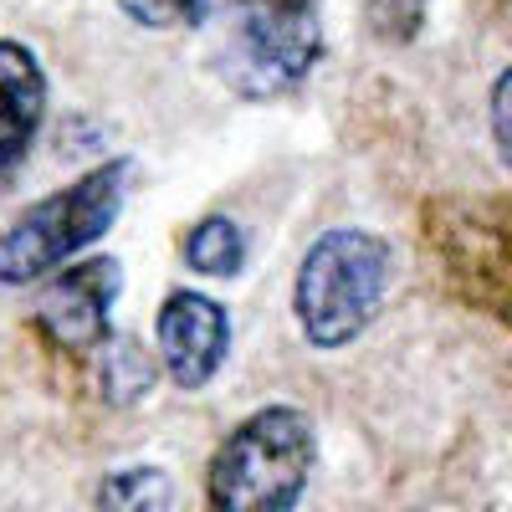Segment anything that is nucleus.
<instances>
[{
	"instance_id": "obj_1",
	"label": "nucleus",
	"mask_w": 512,
	"mask_h": 512,
	"mask_svg": "<svg viewBox=\"0 0 512 512\" xmlns=\"http://www.w3.org/2000/svg\"><path fill=\"white\" fill-rule=\"evenodd\" d=\"M205 67L241 103L297 93L323 62V0H221L205 16Z\"/></svg>"
},
{
	"instance_id": "obj_2",
	"label": "nucleus",
	"mask_w": 512,
	"mask_h": 512,
	"mask_svg": "<svg viewBox=\"0 0 512 512\" xmlns=\"http://www.w3.org/2000/svg\"><path fill=\"white\" fill-rule=\"evenodd\" d=\"M390 241L364 226H328L308 241L292 277V318L313 349L333 354L379 318L390 292Z\"/></svg>"
},
{
	"instance_id": "obj_3",
	"label": "nucleus",
	"mask_w": 512,
	"mask_h": 512,
	"mask_svg": "<svg viewBox=\"0 0 512 512\" xmlns=\"http://www.w3.org/2000/svg\"><path fill=\"white\" fill-rule=\"evenodd\" d=\"M318 466L308 410L262 405L236 420L205 466V502L216 512H287L303 502Z\"/></svg>"
},
{
	"instance_id": "obj_4",
	"label": "nucleus",
	"mask_w": 512,
	"mask_h": 512,
	"mask_svg": "<svg viewBox=\"0 0 512 512\" xmlns=\"http://www.w3.org/2000/svg\"><path fill=\"white\" fill-rule=\"evenodd\" d=\"M128 180L134 164L128 159H103L47 200L26 205L21 216L0 231V287H31L47 282L57 267L77 262L88 246H98L113 221L123 216Z\"/></svg>"
},
{
	"instance_id": "obj_5",
	"label": "nucleus",
	"mask_w": 512,
	"mask_h": 512,
	"mask_svg": "<svg viewBox=\"0 0 512 512\" xmlns=\"http://www.w3.org/2000/svg\"><path fill=\"white\" fill-rule=\"evenodd\" d=\"M123 292V262L113 256H77L57 267L41 287L36 328L67 354H93L113 333V303Z\"/></svg>"
},
{
	"instance_id": "obj_6",
	"label": "nucleus",
	"mask_w": 512,
	"mask_h": 512,
	"mask_svg": "<svg viewBox=\"0 0 512 512\" xmlns=\"http://www.w3.org/2000/svg\"><path fill=\"white\" fill-rule=\"evenodd\" d=\"M154 344H159L164 379L175 384V390L195 395L221 374V364L231 354V313L216 297L175 287V292H164V303H159Z\"/></svg>"
},
{
	"instance_id": "obj_7",
	"label": "nucleus",
	"mask_w": 512,
	"mask_h": 512,
	"mask_svg": "<svg viewBox=\"0 0 512 512\" xmlns=\"http://www.w3.org/2000/svg\"><path fill=\"white\" fill-rule=\"evenodd\" d=\"M47 98H52V82L41 57L26 41H0V185L26 164L31 144L41 139Z\"/></svg>"
},
{
	"instance_id": "obj_8",
	"label": "nucleus",
	"mask_w": 512,
	"mask_h": 512,
	"mask_svg": "<svg viewBox=\"0 0 512 512\" xmlns=\"http://www.w3.org/2000/svg\"><path fill=\"white\" fill-rule=\"evenodd\" d=\"M93 364H98V390L108 405H139L154 390V379L164 374V364L149 359V349L128 333H108L93 349Z\"/></svg>"
},
{
	"instance_id": "obj_9",
	"label": "nucleus",
	"mask_w": 512,
	"mask_h": 512,
	"mask_svg": "<svg viewBox=\"0 0 512 512\" xmlns=\"http://www.w3.org/2000/svg\"><path fill=\"white\" fill-rule=\"evenodd\" d=\"M185 267L200 277H236L246 267V231L231 216H200L180 241Z\"/></svg>"
},
{
	"instance_id": "obj_10",
	"label": "nucleus",
	"mask_w": 512,
	"mask_h": 512,
	"mask_svg": "<svg viewBox=\"0 0 512 512\" xmlns=\"http://www.w3.org/2000/svg\"><path fill=\"white\" fill-rule=\"evenodd\" d=\"M93 502L103 512H164V507H175V477L154 461L113 466L103 477V487L93 492Z\"/></svg>"
},
{
	"instance_id": "obj_11",
	"label": "nucleus",
	"mask_w": 512,
	"mask_h": 512,
	"mask_svg": "<svg viewBox=\"0 0 512 512\" xmlns=\"http://www.w3.org/2000/svg\"><path fill=\"white\" fill-rule=\"evenodd\" d=\"M359 11L384 47H405V41L420 36L425 16H431V0H359Z\"/></svg>"
},
{
	"instance_id": "obj_12",
	"label": "nucleus",
	"mask_w": 512,
	"mask_h": 512,
	"mask_svg": "<svg viewBox=\"0 0 512 512\" xmlns=\"http://www.w3.org/2000/svg\"><path fill=\"white\" fill-rule=\"evenodd\" d=\"M487 118H492V139H497V154H502V159H507V169H512V67L497 77L492 103H487Z\"/></svg>"
},
{
	"instance_id": "obj_13",
	"label": "nucleus",
	"mask_w": 512,
	"mask_h": 512,
	"mask_svg": "<svg viewBox=\"0 0 512 512\" xmlns=\"http://www.w3.org/2000/svg\"><path fill=\"white\" fill-rule=\"evenodd\" d=\"M118 11L134 21V26H144V31H159V26H180L175 21V6L169 0H118Z\"/></svg>"
},
{
	"instance_id": "obj_14",
	"label": "nucleus",
	"mask_w": 512,
	"mask_h": 512,
	"mask_svg": "<svg viewBox=\"0 0 512 512\" xmlns=\"http://www.w3.org/2000/svg\"><path fill=\"white\" fill-rule=\"evenodd\" d=\"M169 6H175V21H180V26H195V31L205 26L210 11H216L210 0H169Z\"/></svg>"
}]
</instances>
